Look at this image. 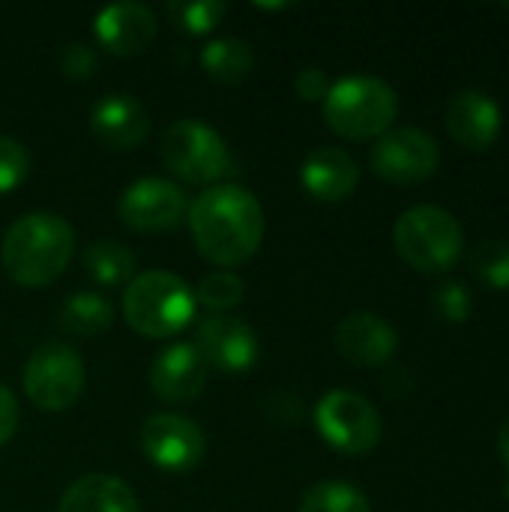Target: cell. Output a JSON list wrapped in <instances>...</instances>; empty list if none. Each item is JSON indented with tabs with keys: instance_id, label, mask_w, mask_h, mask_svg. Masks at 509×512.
I'll list each match as a JSON object with an SVG mask.
<instances>
[{
	"instance_id": "21",
	"label": "cell",
	"mask_w": 509,
	"mask_h": 512,
	"mask_svg": "<svg viewBox=\"0 0 509 512\" xmlns=\"http://www.w3.org/2000/svg\"><path fill=\"white\" fill-rule=\"evenodd\" d=\"M201 66L210 72V78L225 81V84H237L243 81L252 66H255V54L252 48L237 39V36H219L210 39L201 51Z\"/></svg>"
},
{
	"instance_id": "24",
	"label": "cell",
	"mask_w": 509,
	"mask_h": 512,
	"mask_svg": "<svg viewBox=\"0 0 509 512\" xmlns=\"http://www.w3.org/2000/svg\"><path fill=\"white\" fill-rule=\"evenodd\" d=\"M471 273L495 291H509V240H486L471 252Z\"/></svg>"
},
{
	"instance_id": "30",
	"label": "cell",
	"mask_w": 509,
	"mask_h": 512,
	"mask_svg": "<svg viewBox=\"0 0 509 512\" xmlns=\"http://www.w3.org/2000/svg\"><path fill=\"white\" fill-rule=\"evenodd\" d=\"M294 90H297L303 99H309V102H315V99H327V93H330V78H327V72H324V69H318V66H306V69H300V72H297V78H294Z\"/></svg>"
},
{
	"instance_id": "33",
	"label": "cell",
	"mask_w": 509,
	"mask_h": 512,
	"mask_svg": "<svg viewBox=\"0 0 509 512\" xmlns=\"http://www.w3.org/2000/svg\"><path fill=\"white\" fill-rule=\"evenodd\" d=\"M504 495H507V501H509V480H507V486H504Z\"/></svg>"
},
{
	"instance_id": "12",
	"label": "cell",
	"mask_w": 509,
	"mask_h": 512,
	"mask_svg": "<svg viewBox=\"0 0 509 512\" xmlns=\"http://www.w3.org/2000/svg\"><path fill=\"white\" fill-rule=\"evenodd\" d=\"M195 348L210 366H219L225 372H246L261 354L255 330L234 315H210L207 321H201L195 333Z\"/></svg>"
},
{
	"instance_id": "18",
	"label": "cell",
	"mask_w": 509,
	"mask_h": 512,
	"mask_svg": "<svg viewBox=\"0 0 509 512\" xmlns=\"http://www.w3.org/2000/svg\"><path fill=\"white\" fill-rule=\"evenodd\" d=\"M300 180L315 198L342 201L357 189L360 168L351 153H345L339 147H318L315 153L306 156V162L300 168Z\"/></svg>"
},
{
	"instance_id": "16",
	"label": "cell",
	"mask_w": 509,
	"mask_h": 512,
	"mask_svg": "<svg viewBox=\"0 0 509 512\" xmlns=\"http://www.w3.org/2000/svg\"><path fill=\"white\" fill-rule=\"evenodd\" d=\"M90 129L102 144L126 150L144 141L150 132V114L129 93H105L90 108Z\"/></svg>"
},
{
	"instance_id": "11",
	"label": "cell",
	"mask_w": 509,
	"mask_h": 512,
	"mask_svg": "<svg viewBox=\"0 0 509 512\" xmlns=\"http://www.w3.org/2000/svg\"><path fill=\"white\" fill-rule=\"evenodd\" d=\"M117 210H120V219L135 231H165L183 219L186 195L171 180L144 177V180H135L123 192Z\"/></svg>"
},
{
	"instance_id": "25",
	"label": "cell",
	"mask_w": 509,
	"mask_h": 512,
	"mask_svg": "<svg viewBox=\"0 0 509 512\" xmlns=\"http://www.w3.org/2000/svg\"><path fill=\"white\" fill-rule=\"evenodd\" d=\"M243 291H246V285H243V279L237 273L216 270V273L201 279V285L195 291V300L204 303L213 312H225V309H234L243 300Z\"/></svg>"
},
{
	"instance_id": "23",
	"label": "cell",
	"mask_w": 509,
	"mask_h": 512,
	"mask_svg": "<svg viewBox=\"0 0 509 512\" xmlns=\"http://www.w3.org/2000/svg\"><path fill=\"white\" fill-rule=\"evenodd\" d=\"M300 512H369V498L357 486L324 480L306 489Z\"/></svg>"
},
{
	"instance_id": "2",
	"label": "cell",
	"mask_w": 509,
	"mask_h": 512,
	"mask_svg": "<svg viewBox=\"0 0 509 512\" xmlns=\"http://www.w3.org/2000/svg\"><path fill=\"white\" fill-rule=\"evenodd\" d=\"M75 252V231L57 213H24L15 219L0 243V264L6 276L24 288L54 282Z\"/></svg>"
},
{
	"instance_id": "15",
	"label": "cell",
	"mask_w": 509,
	"mask_h": 512,
	"mask_svg": "<svg viewBox=\"0 0 509 512\" xmlns=\"http://www.w3.org/2000/svg\"><path fill=\"white\" fill-rule=\"evenodd\" d=\"M501 105L483 90H459L447 102V132L465 150H489L501 135Z\"/></svg>"
},
{
	"instance_id": "14",
	"label": "cell",
	"mask_w": 509,
	"mask_h": 512,
	"mask_svg": "<svg viewBox=\"0 0 509 512\" xmlns=\"http://www.w3.org/2000/svg\"><path fill=\"white\" fill-rule=\"evenodd\" d=\"M336 348L348 363L360 369H378L393 360L399 348V333L393 330V324L372 312H354L339 321Z\"/></svg>"
},
{
	"instance_id": "9",
	"label": "cell",
	"mask_w": 509,
	"mask_h": 512,
	"mask_svg": "<svg viewBox=\"0 0 509 512\" xmlns=\"http://www.w3.org/2000/svg\"><path fill=\"white\" fill-rule=\"evenodd\" d=\"M369 162L378 177L390 183H420L429 180L441 162L438 141L414 126L387 129L369 153Z\"/></svg>"
},
{
	"instance_id": "31",
	"label": "cell",
	"mask_w": 509,
	"mask_h": 512,
	"mask_svg": "<svg viewBox=\"0 0 509 512\" xmlns=\"http://www.w3.org/2000/svg\"><path fill=\"white\" fill-rule=\"evenodd\" d=\"M18 429V402L9 387L0 384V447L15 435Z\"/></svg>"
},
{
	"instance_id": "6",
	"label": "cell",
	"mask_w": 509,
	"mask_h": 512,
	"mask_svg": "<svg viewBox=\"0 0 509 512\" xmlns=\"http://www.w3.org/2000/svg\"><path fill=\"white\" fill-rule=\"evenodd\" d=\"M162 162L189 183H213L234 171L225 138L201 120H177L165 129Z\"/></svg>"
},
{
	"instance_id": "22",
	"label": "cell",
	"mask_w": 509,
	"mask_h": 512,
	"mask_svg": "<svg viewBox=\"0 0 509 512\" xmlns=\"http://www.w3.org/2000/svg\"><path fill=\"white\" fill-rule=\"evenodd\" d=\"M84 270L90 273L93 282L99 285H120V282H132L135 273V252L120 243V240H93L84 249Z\"/></svg>"
},
{
	"instance_id": "4",
	"label": "cell",
	"mask_w": 509,
	"mask_h": 512,
	"mask_svg": "<svg viewBox=\"0 0 509 512\" xmlns=\"http://www.w3.org/2000/svg\"><path fill=\"white\" fill-rule=\"evenodd\" d=\"M123 315L135 333L162 339L180 333L192 321L195 294L180 276L168 270H147L126 285Z\"/></svg>"
},
{
	"instance_id": "5",
	"label": "cell",
	"mask_w": 509,
	"mask_h": 512,
	"mask_svg": "<svg viewBox=\"0 0 509 512\" xmlns=\"http://www.w3.org/2000/svg\"><path fill=\"white\" fill-rule=\"evenodd\" d=\"M393 243L402 261L420 273L450 270L465 249L462 225L456 222L450 210L438 204H417L405 210L396 219Z\"/></svg>"
},
{
	"instance_id": "26",
	"label": "cell",
	"mask_w": 509,
	"mask_h": 512,
	"mask_svg": "<svg viewBox=\"0 0 509 512\" xmlns=\"http://www.w3.org/2000/svg\"><path fill=\"white\" fill-rule=\"evenodd\" d=\"M471 306H474V297L471 291L465 288V282L459 279H444L441 285H435L432 291V309L441 321L447 324H462L468 321L471 315Z\"/></svg>"
},
{
	"instance_id": "3",
	"label": "cell",
	"mask_w": 509,
	"mask_h": 512,
	"mask_svg": "<svg viewBox=\"0 0 509 512\" xmlns=\"http://www.w3.org/2000/svg\"><path fill=\"white\" fill-rule=\"evenodd\" d=\"M399 99L396 90L375 75H348L330 84L324 99V120L342 138L366 141L381 138L396 120Z\"/></svg>"
},
{
	"instance_id": "17",
	"label": "cell",
	"mask_w": 509,
	"mask_h": 512,
	"mask_svg": "<svg viewBox=\"0 0 509 512\" xmlns=\"http://www.w3.org/2000/svg\"><path fill=\"white\" fill-rule=\"evenodd\" d=\"M96 36L114 54H138L156 36V15L150 6L135 0L108 3L96 15Z\"/></svg>"
},
{
	"instance_id": "13",
	"label": "cell",
	"mask_w": 509,
	"mask_h": 512,
	"mask_svg": "<svg viewBox=\"0 0 509 512\" xmlns=\"http://www.w3.org/2000/svg\"><path fill=\"white\" fill-rule=\"evenodd\" d=\"M210 363L189 342L165 348L150 366V387L162 402H189L204 393Z\"/></svg>"
},
{
	"instance_id": "8",
	"label": "cell",
	"mask_w": 509,
	"mask_h": 512,
	"mask_svg": "<svg viewBox=\"0 0 509 512\" xmlns=\"http://www.w3.org/2000/svg\"><path fill=\"white\" fill-rule=\"evenodd\" d=\"M318 432L342 453L363 456L378 447L381 441V414L378 408L351 390H333L327 393L315 408Z\"/></svg>"
},
{
	"instance_id": "20",
	"label": "cell",
	"mask_w": 509,
	"mask_h": 512,
	"mask_svg": "<svg viewBox=\"0 0 509 512\" xmlns=\"http://www.w3.org/2000/svg\"><path fill=\"white\" fill-rule=\"evenodd\" d=\"M114 321V309L105 297L93 294V291H81L72 294L60 303L57 309V324L63 333L69 336H81V339H96L102 336Z\"/></svg>"
},
{
	"instance_id": "32",
	"label": "cell",
	"mask_w": 509,
	"mask_h": 512,
	"mask_svg": "<svg viewBox=\"0 0 509 512\" xmlns=\"http://www.w3.org/2000/svg\"><path fill=\"white\" fill-rule=\"evenodd\" d=\"M498 450L504 456V465L509 468V417L501 423V432H498Z\"/></svg>"
},
{
	"instance_id": "19",
	"label": "cell",
	"mask_w": 509,
	"mask_h": 512,
	"mask_svg": "<svg viewBox=\"0 0 509 512\" xmlns=\"http://www.w3.org/2000/svg\"><path fill=\"white\" fill-rule=\"evenodd\" d=\"M57 512H138V498L111 474H87L63 492Z\"/></svg>"
},
{
	"instance_id": "28",
	"label": "cell",
	"mask_w": 509,
	"mask_h": 512,
	"mask_svg": "<svg viewBox=\"0 0 509 512\" xmlns=\"http://www.w3.org/2000/svg\"><path fill=\"white\" fill-rule=\"evenodd\" d=\"M30 171V153L27 147L12 138V135H0V192L15 189Z\"/></svg>"
},
{
	"instance_id": "10",
	"label": "cell",
	"mask_w": 509,
	"mask_h": 512,
	"mask_svg": "<svg viewBox=\"0 0 509 512\" xmlns=\"http://www.w3.org/2000/svg\"><path fill=\"white\" fill-rule=\"evenodd\" d=\"M141 447L153 465L183 474V471H192L204 459L207 441L198 423H192L189 417L162 411V414H150L141 423Z\"/></svg>"
},
{
	"instance_id": "27",
	"label": "cell",
	"mask_w": 509,
	"mask_h": 512,
	"mask_svg": "<svg viewBox=\"0 0 509 512\" xmlns=\"http://www.w3.org/2000/svg\"><path fill=\"white\" fill-rule=\"evenodd\" d=\"M168 12L192 33H204V30H213L228 6L222 0H183V3H168Z\"/></svg>"
},
{
	"instance_id": "7",
	"label": "cell",
	"mask_w": 509,
	"mask_h": 512,
	"mask_svg": "<svg viewBox=\"0 0 509 512\" xmlns=\"http://www.w3.org/2000/svg\"><path fill=\"white\" fill-rule=\"evenodd\" d=\"M84 363L75 348L63 342L39 345L24 363V390L27 399L42 411L69 408L84 390Z\"/></svg>"
},
{
	"instance_id": "29",
	"label": "cell",
	"mask_w": 509,
	"mask_h": 512,
	"mask_svg": "<svg viewBox=\"0 0 509 512\" xmlns=\"http://www.w3.org/2000/svg\"><path fill=\"white\" fill-rule=\"evenodd\" d=\"M60 69L66 78H87L96 69V51L84 42H69L60 54Z\"/></svg>"
},
{
	"instance_id": "1",
	"label": "cell",
	"mask_w": 509,
	"mask_h": 512,
	"mask_svg": "<svg viewBox=\"0 0 509 512\" xmlns=\"http://www.w3.org/2000/svg\"><path fill=\"white\" fill-rule=\"evenodd\" d=\"M189 228L198 252L210 264L237 267L249 261L264 240V210L249 189L219 183L195 198Z\"/></svg>"
}]
</instances>
